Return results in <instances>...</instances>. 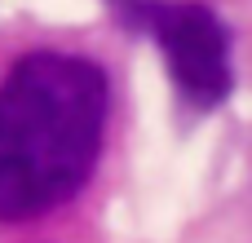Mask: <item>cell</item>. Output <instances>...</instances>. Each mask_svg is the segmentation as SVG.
Here are the masks:
<instances>
[{
    "mask_svg": "<svg viewBox=\"0 0 252 243\" xmlns=\"http://www.w3.org/2000/svg\"><path fill=\"white\" fill-rule=\"evenodd\" d=\"M111 115L106 71L66 49H31L0 80V221H31L84 190Z\"/></svg>",
    "mask_w": 252,
    "mask_h": 243,
    "instance_id": "6da1fadb",
    "label": "cell"
},
{
    "mask_svg": "<svg viewBox=\"0 0 252 243\" xmlns=\"http://www.w3.org/2000/svg\"><path fill=\"white\" fill-rule=\"evenodd\" d=\"M106 4L128 31L155 40L186 111L195 115L217 111L235 93L230 27L217 18V9L199 0H106Z\"/></svg>",
    "mask_w": 252,
    "mask_h": 243,
    "instance_id": "7a4b0ae2",
    "label": "cell"
}]
</instances>
